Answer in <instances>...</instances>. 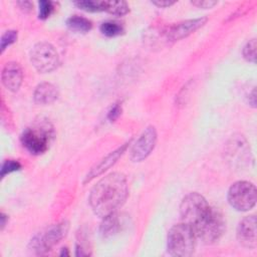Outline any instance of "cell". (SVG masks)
Masks as SVG:
<instances>
[{"label": "cell", "instance_id": "cell-22", "mask_svg": "<svg viewBox=\"0 0 257 257\" xmlns=\"http://www.w3.org/2000/svg\"><path fill=\"white\" fill-rule=\"evenodd\" d=\"M54 9L53 3L51 1L42 0L39 2V18L40 19H46L50 16Z\"/></svg>", "mask_w": 257, "mask_h": 257}, {"label": "cell", "instance_id": "cell-7", "mask_svg": "<svg viewBox=\"0 0 257 257\" xmlns=\"http://www.w3.org/2000/svg\"><path fill=\"white\" fill-rule=\"evenodd\" d=\"M30 61L40 73L51 72L59 65V56L55 47L48 42L36 43L30 51Z\"/></svg>", "mask_w": 257, "mask_h": 257}, {"label": "cell", "instance_id": "cell-25", "mask_svg": "<svg viewBox=\"0 0 257 257\" xmlns=\"http://www.w3.org/2000/svg\"><path fill=\"white\" fill-rule=\"evenodd\" d=\"M152 3L158 7H161V8H166V7H169L173 4H175L176 2L175 1H170V0H156V1H152Z\"/></svg>", "mask_w": 257, "mask_h": 257}, {"label": "cell", "instance_id": "cell-21", "mask_svg": "<svg viewBox=\"0 0 257 257\" xmlns=\"http://www.w3.org/2000/svg\"><path fill=\"white\" fill-rule=\"evenodd\" d=\"M20 168H21V165L19 164V162L15 161V160H7L2 164L1 177L4 178L7 174L18 171Z\"/></svg>", "mask_w": 257, "mask_h": 257}, {"label": "cell", "instance_id": "cell-8", "mask_svg": "<svg viewBox=\"0 0 257 257\" xmlns=\"http://www.w3.org/2000/svg\"><path fill=\"white\" fill-rule=\"evenodd\" d=\"M157 137L158 135L155 126L149 125L147 128H145L131 150V160L138 163L147 159L156 146Z\"/></svg>", "mask_w": 257, "mask_h": 257}, {"label": "cell", "instance_id": "cell-20", "mask_svg": "<svg viewBox=\"0 0 257 257\" xmlns=\"http://www.w3.org/2000/svg\"><path fill=\"white\" fill-rule=\"evenodd\" d=\"M243 56L247 61L255 62L256 60V39H251L243 48Z\"/></svg>", "mask_w": 257, "mask_h": 257}, {"label": "cell", "instance_id": "cell-15", "mask_svg": "<svg viewBox=\"0 0 257 257\" xmlns=\"http://www.w3.org/2000/svg\"><path fill=\"white\" fill-rule=\"evenodd\" d=\"M102 11H106L112 15L121 16L126 14L130 11V7L124 1H112V0H103L101 1Z\"/></svg>", "mask_w": 257, "mask_h": 257}, {"label": "cell", "instance_id": "cell-16", "mask_svg": "<svg viewBox=\"0 0 257 257\" xmlns=\"http://www.w3.org/2000/svg\"><path fill=\"white\" fill-rule=\"evenodd\" d=\"M66 25L69 29L76 32H82V33L89 31L92 27V24L88 19L81 16H77V15L69 17L66 20Z\"/></svg>", "mask_w": 257, "mask_h": 257}, {"label": "cell", "instance_id": "cell-13", "mask_svg": "<svg viewBox=\"0 0 257 257\" xmlns=\"http://www.w3.org/2000/svg\"><path fill=\"white\" fill-rule=\"evenodd\" d=\"M58 89L55 85L49 82L38 84L34 90V101L39 105H46L54 102L58 98Z\"/></svg>", "mask_w": 257, "mask_h": 257}, {"label": "cell", "instance_id": "cell-12", "mask_svg": "<svg viewBox=\"0 0 257 257\" xmlns=\"http://www.w3.org/2000/svg\"><path fill=\"white\" fill-rule=\"evenodd\" d=\"M1 80L8 90L12 92L17 91L23 80V71L21 66L15 61L7 62L2 69Z\"/></svg>", "mask_w": 257, "mask_h": 257}, {"label": "cell", "instance_id": "cell-24", "mask_svg": "<svg viewBox=\"0 0 257 257\" xmlns=\"http://www.w3.org/2000/svg\"><path fill=\"white\" fill-rule=\"evenodd\" d=\"M217 3H218L217 1H212V0H196V1H192L193 5H195L198 8H203V9L212 8Z\"/></svg>", "mask_w": 257, "mask_h": 257}, {"label": "cell", "instance_id": "cell-6", "mask_svg": "<svg viewBox=\"0 0 257 257\" xmlns=\"http://www.w3.org/2000/svg\"><path fill=\"white\" fill-rule=\"evenodd\" d=\"M228 202L237 211L246 212L252 209L257 200L255 186L247 181L235 182L228 191Z\"/></svg>", "mask_w": 257, "mask_h": 257}, {"label": "cell", "instance_id": "cell-9", "mask_svg": "<svg viewBox=\"0 0 257 257\" xmlns=\"http://www.w3.org/2000/svg\"><path fill=\"white\" fill-rule=\"evenodd\" d=\"M206 22H207L206 17L189 19V20L179 22L177 24L170 26L168 30L165 32V36L170 41H178L192 34L196 30H198Z\"/></svg>", "mask_w": 257, "mask_h": 257}, {"label": "cell", "instance_id": "cell-26", "mask_svg": "<svg viewBox=\"0 0 257 257\" xmlns=\"http://www.w3.org/2000/svg\"><path fill=\"white\" fill-rule=\"evenodd\" d=\"M18 5L20 6V8L24 9V11H30L32 8V4L29 1H20L18 2Z\"/></svg>", "mask_w": 257, "mask_h": 257}, {"label": "cell", "instance_id": "cell-17", "mask_svg": "<svg viewBox=\"0 0 257 257\" xmlns=\"http://www.w3.org/2000/svg\"><path fill=\"white\" fill-rule=\"evenodd\" d=\"M99 29L102 34L108 37L117 36L123 32L122 25L115 21H105L100 25Z\"/></svg>", "mask_w": 257, "mask_h": 257}, {"label": "cell", "instance_id": "cell-5", "mask_svg": "<svg viewBox=\"0 0 257 257\" xmlns=\"http://www.w3.org/2000/svg\"><path fill=\"white\" fill-rule=\"evenodd\" d=\"M68 229L69 224L67 221L54 224L45 232L35 235L29 243V248L36 254H45L66 236Z\"/></svg>", "mask_w": 257, "mask_h": 257}, {"label": "cell", "instance_id": "cell-10", "mask_svg": "<svg viewBox=\"0 0 257 257\" xmlns=\"http://www.w3.org/2000/svg\"><path fill=\"white\" fill-rule=\"evenodd\" d=\"M237 239L245 248L255 249L257 246L256 217L254 215L243 218L237 227Z\"/></svg>", "mask_w": 257, "mask_h": 257}, {"label": "cell", "instance_id": "cell-4", "mask_svg": "<svg viewBox=\"0 0 257 257\" xmlns=\"http://www.w3.org/2000/svg\"><path fill=\"white\" fill-rule=\"evenodd\" d=\"M196 235L193 229L185 224L174 225L168 232L167 249L172 256L187 257L193 254L196 246Z\"/></svg>", "mask_w": 257, "mask_h": 257}, {"label": "cell", "instance_id": "cell-28", "mask_svg": "<svg viewBox=\"0 0 257 257\" xmlns=\"http://www.w3.org/2000/svg\"><path fill=\"white\" fill-rule=\"evenodd\" d=\"M68 256L69 254H68V251H67V248H63L62 249V251H61V253H60V256Z\"/></svg>", "mask_w": 257, "mask_h": 257}, {"label": "cell", "instance_id": "cell-2", "mask_svg": "<svg viewBox=\"0 0 257 257\" xmlns=\"http://www.w3.org/2000/svg\"><path fill=\"white\" fill-rule=\"evenodd\" d=\"M128 186L123 174L115 172L99 180L91 189L88 203L93 213L104 218L116 213L126 200Z\"/></svg>", "mask_w": 257, "mask_h": 257}, {"label": "cell", "instance_id": "cell-27", "mask_svg": "<svg viewBox=\"0 0 257 257\" xmlns=\"http://www.w3.org/2000/svg\"><path fill=\"white\" fill-rule=\"evenodd\" d=\"M1 229H3L4 228V226H5V224H6V219H7V216L6 215H4L3 213L1 214Z\"/></svg>", "mask_w": 257, "mask_h": 257}, {"label": "cell", "instance_id": "cell-23", "mask_svg": "<svg viewBox=\"0 0 257 257\" xmlns=\"http://www.w3.org/2000/svg\"><path fill=\"white\" fill-rule=\"evenodd\" d=\"M121 113V107L119 104H114L110 107V109L108 110V113H107V118L110 120V121H114Z\"/></svg>", "mask_w": 257, "mask_h": 257}, {"label": "cell", "instance_id": "cell-18", "mask_svg": "<svg viewBox=\"0 0 257 257\" xmlns=\"http://www.w3.org/2000/svg\"><path fill=\"white\" fill-rule=\"evenodd\" d=\"M74 5L79 9L87 11V12H98L102 11L101 9V1L96 0H79L75 1Z\"/></svg>", "mask_w": 257, "mask_h": 257}, {"label": "cell", "instance_id": "cell-1", "mask_svg": "<svg viewBox=\"0 0 257 257\" xmlns=\"http://www.w3.org/2000/svg\"><path fill=\"white\" fill-rule=\"evenodd\" d=\"M180 215L182 222L193 229L196 238L206 244L216 242L224 233L222 214L198 193H190L182 200Z\"/></svg>", "mask_w": 257, "mask_h": 257}, {"label": "cell", "instance_id": "cell-19", "mask_svg": "<svg viewBox=\"0 0 257 257\" xmlns=\"http://www.w3.org/2000/svg\"><path fill=\"white\" fill-rule=\"evenodd\" d=\"M17 40V31L15 30H7L3 33L2 37H1V44H0V50L1 53L4 52V50L6 49V47H8L9 45H11L12 43H14Z\"/></svg>", "mask_w": 257, "mask_h": 257}, {"label": "cell", "instance_id": "cell-3", "mask_svg": "<svg viewBox=\"0 0 257 257\" xmlns=\"http://www.w3.org/2000/svg\"><path fill=\"white\" fill-rule=\"evenodd\" d=\"M53 139V128L48 121L39 120L26 127L21 135L23 147L32 155L45 153Z\"/></svg>", "mask_w": 257, "mask_h": 257}, {"label": "cell", "instance_id": "cell-14", "mask_svg": "<svg viewBox=\"0 0 257 257\" xmlns=\"http://www.w3.org/2000/svg\"><path fill=\"white\" fill-rule=\"evenodd\" d=\"M102 222L100 224V235L103 238H108L114 235L119 228V221L115 213L110 214L104 218H102Z\"/></svg>", "mask_w": 257, "mask_h": 257}, {"label": "cell", "instance_id": "cell-11", "mask_svg": "<svg viewBox=\"0 0 257 257\" xmlns=\"http://www.w3.org/2000/svg\"><path fill=\"white\" fill-rule=\"evenodd\" d=\"M130 144L128 143H125L124 145L120 146L119 148H117L116 150H114L113 152L109 153L108 155H106L103 159H101L97 164H95L91 169L90 171L87 173V175L85 176V179H84V184L90 182L92 179H94L95 177L103 174L105 171H107L111 166H113L117 160L122 156V154L125 152L126 148H127V145Z\"/></svg>", "mask_w": 257, "mask_h": 257}]
</instances>
